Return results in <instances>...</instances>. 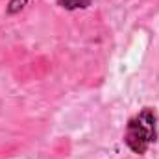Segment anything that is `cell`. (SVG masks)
<instances>
[{"mask_svg": "<svg viewBox=\"0 0 159 159\" xmlns=\"http://www.w3.org/2000/svg\"><path fill=\"white\" fill-rule=\"evenodd\" d=\"M156 141H157V113L154 107H143L135 117L128 120L124 131V143L133 154L144 156Z\"/></svg>", "mask_w": 159, "mask_h": 159, "instance_id": "1", "label": "cell"}, {"mask_svg": "<svg viewBox=\"0 0 159 159\" xmlns=\"http://www.w3.org/2000/svg\"><path fill=\"white\" fill-rule=\"evenodd\" d=\"M28 2L30 0H9L7 2V7H6V13L7 15H17V13H20L28 6Z\"/></svg>", "mask_w": 159, "mask_h": 159, "instance_id": "3", "label": "cell"}, {"mask_svg": "<svg viewBox=\"0 0 159 159\" xmlns=\"http://www.w3.org/2000/svg\"><path fill=\"white\" fill-rule=\"evenodd\" d=\"M93 4V0H57V6L67 9V11H78V9H87Z\"/></svg>", "mask_w": 159, "mask_h": 159, "instance_id": "2", "label": "cell"}]
</instances>
